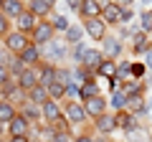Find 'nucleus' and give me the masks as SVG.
<instances>
[{
	"instance_id": "24",
	"label": "nucleus",
	"mask_w": 152,
	"mask_h": 142,
	"mask_svg": "<svg viewBox=\"0 0 152 142\" xmlns=\"http://www.w3.org/2000/svg\"><path fill=\"white\" fill-rule=\"evenodd\" d=\"M127 112H132L134 117H147L150 114V109H147V102H145V97H129V102H127Z\"/></svg>"
},
{
	"instance_id": "2",
	"label": "nucleus",
	"mask_w": 152,
	"mask_h": 142,
	"mask_svg": "<svg viewBox=\"0 0 152 142\" xmlns=\"http://www.w3.org/2000/svg\"><path fill=\"white\" fill-rule=\"evenodd\" d=\"M64 117L69 119V124H71V127L86 124V119H89L86 109H84V104L79 102V99H74V102H64Z\"/></svg>"
},
{
	"instance_id": "13",
	"label": "nucleus",
	"mask_w": 152,
	"mask_h": 142,
	"mask_svg": "<svg viewBox=\"0 0 152 142\" xmlns=\"http://www.w3.org/2000/svg\"><path fill=\"white\" fill-rule=\"evenodd\" d=\"M102 61H104L102 48H86V51H84V56H81V61H79L76 66H84V69H89V71L96 74V69L102 66Z\"/></svg>"
},
{
	"instance_id": "39",
	"label": "nucleus",
	"mask_w": 152,
	"mask_h": 142,
	"mask_svg": "<svg viewBox=\"0 0 152 142\" xmlns=\"http://www.w3.org/2000/svg\"><path fill=\"white\" fill-rule=\"evenodd\" d=\"M10 31H13V26H10V18H8L5 13L0 10V38H5V36H8Z\"/></svg>"
},
{
	"instance_id": "23",
	"label": "nucleus",
	"mask_w": 152,
	"mask_h": 142,
	"mask_svg": "<svg viewBox=\"0 0 152 142\" xmlns=\"http://www.w3.org/2000/svg\"><path fill=\"white\" fill-rule=\"evenodd\" d=\"M145 79H127V81H122V91L127 94V97H140V94H145Z\"/></svg>"
},
{
	"instance_id": "26",
	"label": "nucleus",
	"mask_w": 152,
	"mask_h": 142,
	"mask_svg": "<svg viewBox=\"0 0 152 142\" xmlns=\"http://www.w3.org/2000/svg\"><path fill=\"white\" fill-rule=\"evenodd\" d=\"M3 64H5V69L10 71V76H13V79H18V76H20V74H23V71L28 69V66L23 64V61L18 59V56H13V53H8V56H5V61H3Z\"/></svg>"
},
{
	"instance_id": "36",
	"label": "nucleus",
	"mask_w": 152,
	"mask_h": 142,
	"mask_svg": "<svg viewBox=\"0 0 152 142\" xmlns=\"http://www.w3.org/2000/svg\"><path fill=\"white\" fill-rule=\"evenodd\" d=\"M117 79L119 81H127V79H132V61H117Z\"/></svg>"
},
{
	"instance_id": "15",
	"label": "nucleus",
	"mask_w": 152,
	"mask_h": 142,
	"mask_svg": "<svg viewBox=\"0 0 152 142\" xmlns=\"http://www.w3.org/2000/svg\"><path fill=\"white\" fill-rule=\"evenodd\" d=\"M84 33H86L91 41H99L107 36V23H102V18H91V20H84Z\"/></svg>"
},
{
	"instance_id": "45",
	"label": "nucleus",
	"mask_w": 152,
	"mask_h": 142,
	"mask_svg": "<svg viewBox=\"0 0 152 142\" xmlns=\"http://www.w3.org/2000/svg\"><path fill=\"white\" fill-rule=\"evenodd\" d=\"M142 61H145V66H147V71H152V48L147 51L145 56H142Z\"/></svg>"
},
{
	"instance_id": "20",
	"label": "nucleus",
	"mask_w": 152,
	"mask_h": 142,
	"mask_svg": "<svg viewBox=\"0 0 152 142\" xmlns=\"http://www.w3.org/2000/svg\"><path fill=\"white\" fill-rule=\"evenodd\" d=\"M18 112H20V114L26 117V119L31 122L33 127H36V124H41V119H43V114H41V107H38V104H31L28 99L20 104V109H18Z\"/></svg>"
},
{
	"instance_id": "5",
	"label": "nucleus",
	"mask_w": 152,
	"mask_h": 142,
	"mask_svg": "<svg viewBox=\"0 0 152 142\" xmlns=\"http://www.w3.org/2000/svg\"><path fill=\"white\" fill-rule=\"evenodd\" d=\"M31 130H33V124L26 119V117L18 112L15 117H13L10 122L5 124V132H8V137H31Z\"/></svg>"
},
{
	"instance_id": "21",
	"label": "nucleus",
	"mask_w": 152,
	"mask_h": 142,
	"mask_svg": "<svg viewBox=\"0 0 152 142\" xmlns=\"http://www.w3.org/2000/svg\"><path fill=\"white\" fill-rule=\"evenodd\" d=\"M152 48V43H150V33H134L132 36V53L134 56H145L147 51Z\"/></svg>"
},
{
	"instance_id": "30",
	"label": "nucleus",
	"mask_w": 152,
	"mask_h": 142,
	"mask_svg": "<svg viewBox=\"0 0 152 142\" xmlns=\"http://www.w3.org/2000/svg\"><path fill=\"white\" fill-rule=\"evenodd\" d=\"M127 102H129V97H127L122 89L112 91V97H109V107H112L114 112H124V109H127Z\"/></svg>"
},
{
	"instance_id": "11",
	"label": "nucleus",
	"mask_w": 152,
	"mask_h": 142,
	"mask_svg": "<svg viewBox=\"0 0 152 142\" xmlns=\"http://www.w3.org/2000/svg\"><path fill=\"white\" fill-rule=\"evenodd\" d=\"M41 114H43V122H46V124H53L56 119L64 117V107H61V102L46 99V102L41 104Z\"/></svg>"
},
{
	"instance_id": "4",
	"label": "nucleus",
	"mask_w": 152,
	"mask_h": 142,
	"mask_svg": "<svg viewBox=\"0 0 152 142\" xmlns=\"http://www.w3.org/2000/svg\"><path fill=\"white\" fill-rule=\"evenodd\" d=\"M53 38H56V31H53V26H51V20H38V26L33 28V33H31V41L36 46H46Z\"/></svg>"
},
{
	"instance_id": "48",
	"label": "nucleus",
	"mask_w": 152,
	"mask_h": 142,
	"mask_svg": "<svg viewBox=\"0 0 152 142\" xmlns=\"http://www.w3.org/2000/svg\"><path fill=\"white\" fill-rule=\"evenodd\" d=\"M8 142H31V137H8Z\"/></svg>"
},
{
	"instance_id": "10",
	"label": "nucleus",
	"mask_w": 152,
	"mask_h": 142,
	"mask_svg": "<svg viewBox=\"0 0 152 142\" xmlns=\"http://www.w3.org/2000/svg\"><path fill=\"white\" fill-rule=\"evenodd\" d=\"M107 0H81V5H79V18H84V20H91V18H99L102 15V8Z\"/></svg>"
},
{
	"instance_id": "41",
	"label": "nucleus",
	"mask_w": 152,
	"mask_h": 142,
	"mask_svg": "<svg viewBox=\"0 0 152 142\" xmlns=\"http://www.w3.org/2000/svg\"><path fill=\"white\" fill-rule=\"evenodd\" d=\"M48 142H74V135L71 132H53V137Z\"/></svg>"
},
{
	"instance_id": "18",
	"label": "nucleus",
	"mask_w": 152,
	"mask_h": 142,
	"mask_svg": "<svg viewBox=\"0 0 152 142\" xmlns=\"http://www.w3.org/2000/svg\"><path fill=\"white\" fill-rule=\"evenodd\" d=\"M15 81H18V86H20L23 91L28 94L33 86H38V66H28V69L23 71L20 76L15 79Z\"/></svg>"
},
{
	"instance_id": "50",
	"label": "nucleus",
	"mask_w": 152,
	"mask_h": 142,
	"mask_svg": "<svg viewBox=\"0 0 152 142\" xmlns=\"http://www.w3.org/2000/svg\"><path fill=\"white\" fill-rule=\"evenodd\" d=\"M147 20H150V26H152V8L147 10Z\"/></svg>"
},
{
	"instance_id": "16",
	"label": "nucleus",
	"mask_w": 152,
	"mask_h": 142,
	"mask_svg": "<svg viewBox=\"0 0 152 142\" xmlns=\"http://www.w3.org/2000/svg\"><path fill=\"white\" fill-rule=\"evenodd\" d=\"M119 15H122V8L114 3V0H107L102 8V23H107V26H119Z\"/></svg>"
},
{
	"instance_id": "31",
	"label": "nucleus",
	"mask_w": 152,
	"mask_h": 142,
	"mask_svg": "<svg viewBox=\"0 0 152 142\" xmlns=\"http://www.w3.org/2000/svg\"><path fill=\"white\" fill-rule=\"evenodd\" d=\"M26 99H28V102H31V104H38V107H41V104H43L46 99H48V89H46V86H41V84H38V86H33L31 91L26 94Z\"/></svg>"
},
{
	"instance_id": "52",
	"label": "nucleus",
	"mask_w": 152,
	"mask_h": 142,
	"mask_svg": "<svg viewBox=\"0 0 152 142\" xmlns=\"http://www.w3.org/2000/svg\"><path fill=\"white\" fill-rule=\"evenodd\" d=\"M147 109H150V114H152V99H147Z\"/></svg>"
},
{
	"instance_id": "12",
	"label": "nucleus",
	"mask_w": 152,
	"mask_h": 142,
	"mask_svg": "<svg viewBox=\"0 0 152 142\" xmlns=\"http://www.w3.org/2000/svg\"><path fill=\"white\" fill-rule=\"evenodd\" d=\"M28 10L33 13L36 18H41V20H46L48 15H53V8H56V0H31L28 3Z\"/></svg>"
},
{
	"instance_id": "22",
	"label": "nucleus",
	"mask_w": 152,
	"mask_h": 142,
	"mask_svg": "<svg viewBox=\"0 0 152 142\" xmlns=\"http://www.w3.org/2000/svg\"><path fill=\"white\" fill-rule=\"evenodd\" d=\"M56 81V64H46V61H41V66H38V84L41 86H48V84Z\"/></svg>"
},
{
	"instance_id": "53",
	"label": "nucleus",
	"mask_w": 152,
	"mask_h": 142,
	"mask_svg": "<svg viewBox=\"0 0 152 142\" xmlns=\"http://www.w3.org/2000/svg\"><path fill=\"white\" fill-rule=\"evenodd\" d=\"M0 10H3V0H0Z\"/></svg>"
},
{
	"instance_id": "49",
	"label": "nucleus",
	"mask_w": 152,
	"mask_h": 142,
	"mask_svg": "<svg viewBox=\"0 0 152 142\" xmlns=\"http://www.w3.org/2000/svg\"><path fill=\"white\" fill-rule=\"evenodd\" d=\"M5 56H8V51H5V46L0 43V64H3V61H5Z\"/></svg>"
},
{
	"instance_id": "42",
	"label": "nucleus",
	"mask_w": 152,
	"mask_h": 142,
	"mask_svg": "<svg viewBox=\"0 0 152 142\" xmlns=\"http://www.w3.org/2000/svg\"><path fill=\"white\" fill-rule=\"evenodd\" d=\"M132 18H134L132 8H122V15H119V26H127V23H132Z\"/></svg>"
},
{
	"instance_id": "19",
	"label": "nucleus",
	"mask_w": 152,
	"mask_h": 142,
	"mask_svg": "<svg viewBox=\"0 0 152 142\" xmlns=\"http://www.w3.org/2000/svg\"><path fill=\"white\" fill-rule=\"evenodd\" d=\"M18 59L23 61L26 66H41V46H36V43H31L28 48H23L20 53H18Z\"/></svg>"
},
{
	"instance_id": "35",
	"label": "nucleus",
	"mask_w": 152,
	"mask_h": 142,
	"mask_svg": "<svg viewBox=\"0 0 152 142\" xmlns=\"http://www.w3.org/2000/svg\"><path fill=\"white\" fill-rule=\"evenodd\" d=\"M51 26H53V31H56V33H66L71 23H69V18H66V15H58V13H53V15H51Z\"/></svg>"
},
{
	"instance_id": "7",
	"label": "nucleus",
	"mask_w": 152,
	"mask_h": 142,
	"mask_svg": "<svg viewBox=\"0 0 152 142\" xmlns=\"http://www.w3.org/2000/svg\"><path fill=\"white\" fill-rule=\"evenodd\" d=\"M94 132L96 135H102V137H109V135H114L117 132V124H114V112H104L102 117H96L94 119Z\"/></svg>"
},
{
	"instance_id": "1",
	"label": "nucleus",
	"mask_w": 152,
	"mask_h": 142,
	"mask_svg": "<svg viewBox=\"0 0 152 142\" xmlns=\"http://www.w3.org/2000/svg\"><path fill=\"white\" fill-rule=\"evenodd\" d=\"M69 51H71V46L66 43V41H51V43H46V46H41V59L46 61V64H56V66H61V61H66L69 59Z\"/></svg>"
},
{
	"instance_id": "43",
	"label": "nucleus",
	"mask_w": 152,
	"mask_h": 142,
	"mask_svg": "<svg viewBox=\"0 0 152 142\" xmlns=\"http://www.w3.org/2000/svg\"><path fill=\"white\" fill-rule=\"evenodd\" d=\"M10 79H13V76H10V71L5 69V64H0V89L5 86V84L10 81Z\"/></svg>"
},
{
	"instance_id": "25",
	"label": "nucleus",
	"mask_w": 152,
	"mask_h": 142,
	"mask_svg": "<svg viewBox=\"0 0 152 142\" xmlns=\"http://www.w3.org/2000/svg\"><path fill=\"white\" fill-rule=\"evenodd\" d=\"M117 76V61L114 59H104L102 66L96 69V79H104V81H109V79Z\"/></svg>"
},
{
	"instance_id": "47",
	"label": "nucleus",
	"mask_w": 152,
	"mask_h": 142,
	"mask_svg": "<svg viewBox=\"0 0 152 142\" xmlns=\"http://www.w3.org/2000/svg\"><path fill=\"white\" fill-rule=\"evenodd\" d=\"M114 3H117L119 8H132V3H134V0H114Z\"/></svg>"
},
{
	"instance_id": "34",
	"label": "nucleus",
	"mask_w": 152,
	"mask_h": 142,
	"mask_svg": "<svg viewBox=\"0 0 152 142\" xmlns=\"http://www.w3.org/2000/svg\"><path fill=\"white\" fill-rule=\"evenodd\" d=\"M48 99H53V102H66V86L64 84H58V81H53V84H48Z\"/></svg>"
},
{
	"instance_id": "44",
	"label": "nucleus",
	"mask_w": 152,
	"mask_h": 142,
	"mask_svg": "<svg viewBox=\"0 0 152 142\" xmlns=\"http://www.w3.org/2000/svg\"><path fill=\"white\" fill-rule=\"evenodd\" d=\"M74 142H96V135H91V132H81V135H76Z\"/></svg>"
},
{
	"instance_id": "51",
	"label": "nucleus",
	"mask_w": 152,
	"mask_h": 142,
	"mask_svg": "<svg viewBox=\"0 0 152 142\" xmlns=\"http://www.w3.org/2000/svg\"><path fill=\"white\" fill-rule=\"evenodd\" d=\"M5 135V124H3V122H0V137Z\"/></svg>"
},
{
	"instance_id": "40",
	"label": "nucleus",
	"mask_w": 152,
	"mask_h": 142,
	"mask_svg": "<svg viewBox=\"0 0 152 142\" xmlns=\"http://www.w3.org/2000/svg\"><path fill=\"white\" fill-rule=\"evenodd\" d=\"M124 137H127V142H147L145 130H134V132H129V135H124Z\"/></svg>"
},
{
	"instance_id": "28",
	"label": "nucleus",
	"mask_w": 152,
	"mask_h": 142,
	"mask_svg": "<svg viewBox=\"0 0 152 142\" xmlns=\"http://www.w3.org/2000/svg\"><path fill=\"white\" fill-rule=\"evenodd\" d=\"M23 10H26V3H23V0H3V13H5L8 18H13V20H15Z\"/></svg>"
},
{
	"instance_id": "29",
	"label": "nucleus",
	"mask_w": 152,
	"mask_h": 142,
	"mask_svg": "<svg viewBox=\"0 0 152 142\" xmlns=\"http://www.w3.org/2000/svg\"><path fill=\"white\" fill-rule=\"evenodd\" d=\"M15 114H18V107H15L13 102H8V99L0 97V122H3V124H8Z\"/></svg>"
},
{
	"instance_id": "33",
	"label": "nucleus",
	"mask_w": 152,
	"mask_h": 142,
	"mask_svg": "<svg viewBox=\"0 0 152 142\" xmlns=\"http://www.w3.org/2000/svg\"><path fill=\"white\" fill-rule=\"evenodd\" d=\"M96 79V74L89 69H84V66H74V81L76 84H86V81H94Z\"/></svg>"
},
{
	"instance_id": "54",
	"label": "nucleus",
	"mask_w": 152,
	"mask_h": 142,
	"mask_svg": "<svg viewBox=\"0 0 152 142\" xmlns=\"http://www.w3.org/2000/svg\"><path fill=\"white\" fill-rule=\"evenodd\" d=\"M0 142H5V140H3V137H0Z\"/></svg>"
},
{
	"instance_id": "9",
	"label": "nucleus",
	"mask_w": 152,
	"mask_h": 142,
	"mask_svg": "<svg viewBox=\"0 0 152 142\" xmlns=\"http://www.w3.org/2000/svg\"><path fill=\"white\" fill-rule=\"evenodd\" d=\"M81 104H84V109H86L89 119H96V117H102L104 112L109 109V99L104 97V94H99V97L89 99V102H81Z\"/></svg>"
},
{
	"instance_id": "27",
	"label": "nucleus",
	"mask_w": 152,
	"mask_h": 142,
	"mask_svg": "<svg viewBox=\"0 0 152 142\" xmlns=\"http://www.w3.org/2000/svg\"><path fill=\"white\" fill-rule=\"evenodd\" d=\"M81 38H84V26L81 23H71L69 31L64 33V41L69 46H74V43H81Z\"/></svg>"
},
{
	"instance_id": "37",
	"label": "nucleus",
	"mask_w": 152,
	"mask_h": 142,
	"mask_svg": "<svg viewBox=\"0 0 152 142\" xmlns=\"http://www.w3.org/2000/svg\"><path fill=\"white\" fill-rule=\"evenodd\" d=\"M89 46H84V43H74L71 46V51H69V59L74 61V66L79 64V61H81V56H84V51H86Z\"/></svg>"
},
{
	"instance_id": "3",
	"label": "nucleus",
	"mask_w": 152,
	"mask_h": 142,
	"mask_svg": "<svg viewBox=\"0 0 152 142\" xmlns=\"http://www.w3.org/2000/svg\"><path fill=\"white\" fill-rule=\"evenodd\" d=\"M33 41H31V36H26V33H20V31H10L3 38V46H5V51L8 53H13V56H18L23 48H28Z\"/></svg>"
},
{
	"instance_id": "8",
	"label": "nucleus",
	"mask_w": 152,
	"mask_h": 142,
	"mask_svg": "<svg viewBox=\"0 0 152 142\" xmlns=\"http://www.w3.org/2000/svg\"><path fill=\"white\" fill-rule=\"evenodd\" d=\"M122 48H124V43H122L119 38H117V36H104L102 38V53H104V59H119L122 56Z\"/></svg>"
},
{
	"instance_id": "46",
	"label": "nucleus",
	"mask_w": 152,
	"mask_h": 142,
	"mask_svg": "<svg viewBox=\"0 0 152 142\" xmlns=\"http://www.w3.org/2000/svg\"><path fill=\"white\" fill-rule=\"evenodd\" d=\"M66 5H69L71 10H79V5H81V0H66Z\"/></svg>"
},
{
	"instance_id": "17",
	"label": "nucleus",
	"mask_w": 152,
	"mask_h": 142,
	"mask_svg": "<svg viewBox=\"0 0 152 142\" xmlns=\"http://www.w3.org/2000/svg\"><path fill=\"white\" fill-rule=\"evenodd\" d=\"M102 81L104 79H94V81L79 84V102H89V99L99 97V94H102Z\"/></svg>"
},
{
	"instance_id": "38",
	"label": "nucleus",
	"mask_w": 152,
	"mask_h": 142,
	"mask_svg": "<svg viewBox=\"0 0 152 142\" xmlns=\"http://www.w3.org/2000/svg\"><path fill=\"white\" fill-rule=\"evenodd\" d=\"M145 74H147L145 61H132V79H145Z\"/></svg>"
},
{
	"instance_id": "6",
	"label": "nucleus",
	"mask_w": 152,
	"mask_h": 142,
	"mask_svg": "<svg viewBox=\"0 0 152 142\" xmlns=\"http://www.w3.org/2000/svg\"><path fill=\"white\" fill-rule=\"evenodd\" d=\"M114 124H117V130H122L124 135H129V132H134V130H142V124H140V117H134L132 112H114Z\"/></svg>"
},
{
	"instance_id": "32",
	"label": "nucleus",
	"mask_w": 152,
	"mask_h": 142,
	"mask_svg": "<svg viewBox=\"0 0 152 142\" xmlns=\"http://www.w3.org/2000/svg\"><path fill=\"white\" fill-rule=\"evenodd\" d=\"M56 81L64 84V86L71 84V81H74V66H64V64L56 66Z\"/></svg>"
},
{
	"instance_id": "14",
	"label": "nucleus",
	"mask_w": 152,
	"mask_h": 142,
	"mask_svg": "<svg viewBox=\"0 0 152 142\" xmlns=\"http://www.w3.org/2000/svg\"><path fill=\"white\" fill-rule=\"evenodd\" d=\"M38 20H41V18H36V15H33V13L26 8V10L15 18V28H13V31H20V33H26V36H31L33 28L38 26Z\"/></svg>"
}]
</instances>
